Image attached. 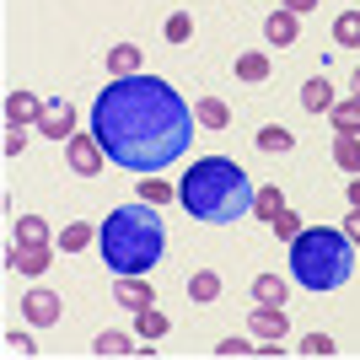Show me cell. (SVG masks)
<instances>
[{"mask_svg":"<svg viewBox=\"0 0 360 360\" xmlns=\"http://www.w3.org/2000/svg\"><path fill=\"white\" fill-rule=\"evenodd\" d=\"M345 194H349V210H360V178H349V188H345Z\"/></svg>","mask_w":360,"mask_h":360,"instance_id":"8d00e7d4","label":"cell"},{"mask_svg":"<svg viewBox=\"0 0 360 360\" xmlns=\"http://www.w3.org/2000/svg\"><path fill=\"white\" fill-rule=\"evenodd\" d=\"M108 75H140V44H113L108 49Z\"/></svg>","mask_w":360,"mask_h":360,"instance_id":"9a60e30c","label":"cell"},{"mask_svg":"<svg viewBox=\"0 0 360 360\" xmlns=\"http://www.w3.org/2000/svg\"><path fill=\"white\" fill-rule=\"evenodd\" d=\"M333 103H339V97H333V86H328V75H312V81H307V86H301V108H307V113H328Z\"/></svg>","mask_w":360,"mask_h":360,"instance_id":"4fadbf2b","label":"cell"},{"mask_svg":"<svg viewBox=\"0 0 360 360\" xmlns=\"http://www.w3.org/2000/svg\"><path fill=\"white\" fill-rule=\"evenodd\" d=\"M97 253L113 274H150L167 253V226L156 215V205H146V199L119 205L97 226Z\"/></svg>","mask_w":360,"mask_h":360,"instance_id":"3957f363","label":"cell"},{"mask_svg":"<svg viewBox=\"0 0 360 360\" xmlns=\"http://www.w3.org/2000/svg\"><path fill=\"white\" fill-rule=\"evenodd\" d=\"M91 135L124 172H167L194 140V108L156 75H119L91 103Z\"/></svg>","mask_w":360,"mask_h":360,"instance_id":"6da1fadb","label":"cell"},{"mask_svg":"<svg viewBox=\"0 0 360 360\" xmlns=\"http://www.w3.org/2000/svg\"><path fill=\"white\" fill-rule=\"evenodd\" d=\"M253 301H269V307H285V301H290V285L280 280V274H258V280H253Z\"/></svg>","mask_w":360,"mask_h":360,"instance_id":"ffe728a7","label":"cell"},{"mask_svg":"<svg viewBox=\"0 0 360 360\" xmlns=\"http://www.w3.org/2000/svg\"><path fill=\"white\" fill-rule=\"evenodd\" d=\"M194 38V16L178 11V16H167V44H188Z\"/></svg>","mask_w":360,"mask_h":360,"instance_id":"f546056e","label":"cell"},{"mask_svg":"<svg viewBox=\"0 0 360 360\" xmlns=\"http://www.w3.org/2000/svg\"><path fill=\"white\" fill-rule=\"evenodd\" d=\"M6 355H22V360H27V355H38V345H32L22 328H11V333H6Z\"/></svg>","mask_w":360,"mask_h":360,"instance_id":"1f68e13d","label":"cell"},{"mask_svg":"<svg viewBox=\"0 0 360 360\" xmlns=\"http://www.w3.org/2000/svg\"><path fill=\"white\" fill-rule=\"evenodd\" d=\"M349 274H355V242L349 231H333V226H301V237L290 242V280L301 290H339L349 285Z\"/></svg>","mask_w":360,"mask_h":360,"instance_id":"277c9868","label":"cell"},{"mask_svg":"<svg viewBox=\"0 0 360 360\" xmlns=\"http://www.w3.org/2000/svg\"><path fill=\"white\" fill-rule=\"evenodd\" d=\"M22 146H27V140H22V129H11V135H6V156H22Z\"/></svg>","mask_w":360,"mask_h":360,"instance_id":"e575fe53","label":"cell"},{"mask_svg":"<svg viewBox=\"0 0 360 360\" xmlns=\"http://www.w3.org/2000/svg\"><path fill=\"white\" fill-rule=\"evenodd\" d=\"M91 242H97V226H91V221H70V226H60V248H65V253H86Z\"/></svg>","mask_w":360,"mask_h":360,"instance_id":"e0dca14e","label":"cell"},{"mask_svg":"<svg viewBox=\"0 0 360 360\" xmlns=\"http://www.w3.org/2000/svg\"><path fill=\"white\" fill-rule=\"evenodd\" d=\"M65 156H70V172H81V178H97V172H103V162H108V150H103V140L91 135H81V129H75L70 140H65Z\"/></svg>","mask_w":360,"mask_h":360,"instance_id":"5b68a950","label":"cell"},{"mask_svg":"<svg viewBox=\"0 0 360 360\" xmlns=\"http://www.w3.org/2000/svg\"><path fill=\"white\" fill-rule=\"evenodd\" d=\"M140 199L162 210V205H172V199H178V183H167V178H156V172H150V178H140Z\"/></svg>","mask_w":360,"mask_h":360,"instance_id":"44dd1931","label":"cell"},{"mask_svg":"<svg viewBox=\"0 0 360 360\" xmlns=\"http://www.w3.org/2000/svg\"><path fill=\"white\" fill-rule=\"evenodd\" d=\"M16 242H49L44 215H16Z\"/></svg>","mask_w":360,"mask_h":360,"instance_id":"83f0119b","label":"cell"},{"mask_svg":"<svg viewBox=\"0 0 360 360\" xmlns=\"http://www.w3.org/2000/svg\"><path fill=\"white\" fill-rule=\"evenodd\" d=\"M269 226H274V237H280V242H296L301 237V215H290V210H280Z\"/></svg>","mask_w":360,"mask_h":360,"instance_id":"4dcf8cb0","label":"cell"},{"mask_svg":"<svg viewBox=\"0 0 360 360\" xmlns=\"http://www.w3.org/2000/svg\"><path fill=\"white\" fill-rule=\"evenodd\" d=\"M194 124L199 129H226V124H231V108H226L221 97H199L194 103Z\"/></svg>","mask_w":360,"mask_h":360,"instance_id":"5bb4252c","label":"cell"},{"mask_svg":"<svg viewBox=\"0 0 360 360\" xmlns=\"http://www.w3.org/2000/svg\"><path fill=\"white\" fill-rule=\"evenodd\" d=\"M328 119L339 135H360V97H345V103H333L328 108Z\"/></svg>","mask_w":360,"mask_h":360,"instance_id":"d6986e66","label":"cell"},{"mask_svg":"<svg viewBox=\"0 0 360 360\" xmlns=\"http://www.w3.org/2000/svg\"><path fill=\"white\" fill-rule=\"evenodd\" d=\"M323 0H285V11H296V16H307V11H317Z\"/></svg>","mask_w":360,"mask_h":360,"instance_id":"836d02e7","label":"cell"},{"mask_svg":"<svg viewBox=\"0 0 360 360\" xmlns=\"http://www.w3.org/2000/svg\"><path fill=\"white\" fill-rule=\"evenodd\" d=\"M333 162H339V172H355L360 178V135H339L333 140Z\"/></svg>","mask_w":360,"mask_h":360,"instance_id":"484cf974","label":"cell"},{"mask_svg":"<svg viewBox=\"0 0 360 360\" xmlns=\"http://www.w3.org/2000/svg\"><path fill=\"white\" fill-rule=\"evenodd\" d=\"M280 210H285V194H280V188H258L253 194V215L258 221H274Z\"/></svg>","mask_w":360,"mask_h":360,"instance_id":"4316f807","label":"cell"},{"mask_svg":"<svg viewBox=\"0 0 360 360\" xmlns=\"http://www.w3.org/2000/svg\"><path fill=\"white\" fill-rule=\"evenodd\" d=\"M333 44L339 49H360V11H339L333 16Z\"/></svg>","mask_w":360,"mask_h":360,"instance_id":"cb8c5ba5","label":"cell"},{"mask_svg":"<svg viewBox=\"0 0 360 360\" xmlns=\"http://www.w3.org/2000/svg\"><path fill=\"white\" fill-rule=\"evenodd\" d=\"M237 81H248V86L269 81V54H264V49H248V54H237Z\"/></svg>","mask_w":360,"mask_h":360,"instance_id":"2e32d148","label":"cell"},{"mask_svg":"<svg viewBox=\"0 0 360 360\" xmlns=\"http://www.w3.org/2000/svg\"><path fill=\"white\" fill-rule=\"evenodd\" d=\"M167 312H156V307H146V312H135V339H167Z\"/></svg>","mask_w":360,"mask_h":360,"instance_id":"d4e9b609","label":"cell"},{"mask_svg":"<svg viewBox=\"0 0 360 360\" xmlns=\"http://www.w3.org/2000/svg\"><path fill=\"white\" fill-rule=\"evenodd\" d=\"M345 231H349V242H355V248H360V210H355V215H349V221H345Z\"/></svg>","mask_w":360,"mask_h":360,"instance_id":"d590c367","label":"cell"},{"mask_svg":"<svg viewBox=\"0 0 360 360\" xmlns=\"http://www.w3.org/2000/svg\"><path fill=\"white\" fill-rule=\"evenodd\" d=\"M91 355H140V345H135V339H129V333H113V328H108V333H97V345H91Z\"/></svg>","mask_w":360,"mask_h":360,"instance_id":"7402d4cb","label":"cell"},{"mask_svg":"<svg viewBox=\"0 0 360 360\" xmlns=\"http://www.w3.org/2000/svg\"><path fill=\"white\" fill-rule=\"evenodd\" d=\"M301 355H312V360H328L333 355V349H339V345H333V339H328V333H307V339H301Z\"/></svg>","mask_w":360,"mask_h":360,"instance_id":"f1b7e54d","label":"cell"},{"mask_svg":"<svg viewBox=\"0 0 360 360\" xmlns=\"http://www.w3.org/2000/svg\"><path fill=\"white\" fill-rule=\"evenodd\" d=\"M253 194L258 188L231 156H199L178 178V205L205 226H231L242 215H253Z\"/></svg>","mask_w":360,"mask_h":360,"instance_id":"7a4b0ae2","label":"cell"},{"mask_svg":"<svg viewBox=\"0 0 360 360\" xmlns=\"http://www.w3.org/2000/svg\"><path fill=\"white\" fill-rule=\"evenodd\" d=\"M264 38H269V44H280V49H290V44L301 38V16L280 6V11H274L269 22H264Z\"/></svg>","mask_w":360,"mask_h":360,"instance_id":"7c38bea8","label":"cell"},{"mask_svg":"<svg viewBox=\"0 0 360 360\" xmlns=\"http://www.w3.org/2000/svg\"><path fill=\"white\" fill-rule=\"evenodd\" d=\"M38 135H49V140H70L75 135V108L65 103H44V119H38Z\"/></svg>","mask_w":360,"mask_h":360,"instance_id":"9c48e42d","label":"cell"},{"mask_svg":"<svg viewBox=\"0 0 360 360\" xmlns=\"http://www.w3.org/2000/svg\"><path fill=\"white\" fill-rule=\"evenodd\" d=\"M248 328H253V339H285V333H290V317H285V307L258 301L253 317H248Z\"/></svg>","mask_w":360,"mask_h":360,"instance_id":"ba28073f","label":"cell"},{"mask_svg":"<svg viewBox=\"0 0 360 360\" xmlns=\"http://www.w3.org/2000/svg\"><path fill=\"white\" fill-rule=\"evenodd\" d=\"M253 349H258V345H242L237 333H231V339H221V345H215V355H221V360H231V355H253Z\"/></svg>","mask_w":360,"mask_h":360,"instance_id":"d6a6232c","label":"cell"},{"mask_svg":"<svg viewBox=\"0 0 360 360\" xmlns=\"http://www.w3.org/2000/svg\"><path fill=\"white\" fill-rule=\"evenodd\" d=\"M6 264H11L16 274H44L49 264H54V253H49V242H16Z\"/></svg>","mask_w":360,"mask_h":360,"instance_id":"30bf717a","label":"cell"},{"mask_svg":"<svg viewBox=\"0 0 360 360\" xmlns=\"http://www.w3.org/2000/svg\"><path fill=\"white\" fill-rule=\"evenodd\" d=\"M215 296H221V274H215V269L188 274V301H194V307H210Z\"/></svg>","mask_w":360,"mask_h":360,"instance_id":"ac0fdd59","label":"cell"},{"mask_svg":"<svg viewBox=\"0 0 360 360\" xmlns=\"http://www.w3.org/2000/svg\"><path fill=\"white\" fill-rule=\"evenodd\" d=\"M253 140H258V150H269V156H285V150L296 146V135H290V129H280V124H264Z\"/></svg>","mask_w":360,"mask_h":360,"instance_id":"603a6c76","label":"cell"},{"mask_svg":"<svg viewBox=\"0 0 360 360\" xmlns=\"http://www.w3.org/2000/svg\"><path fill=\"white\" fill-rule=\"evenodd\" d=\"M113 301H119L124 312H146V307H156V290H150L146 274H119V285H113Z\"/></svg>","mask_w":360,"mask_h":360,"instance_id":"52a82bcc","label":"cell"},{"mask_svg":"<svg viewBox=\"0 0 360 360\" xmlns=\"http://www.w3.org/2000/svg\"><path fill=\"white\" fill-rule=\"evenodd\" d=\"M22 312H27V323H38V328H54V323H60V296H54V290H32L27 301H22Z\"/></svg>","mask_w":360,"mask_h":360,"instance_id":"8fae6325","label":"cell"},{"mask_svg":"<svg viewBox=\"0 0 360 360\" xmlns=\"http://www.w3.org/2000/svg\"><path fill=\"white\" fill-rule=\"evenodd\" d=\"M38 119H44V97H32L27 86H16L11 97H6V124H11V129H38Z\"/></svg>","mask_w":360,"mask_h":360,"instance_id":"8992f818","label":"cell"},{"mask_svg":"<svg viewBox=\"0 0 360 360\" xmlns=\"http://www.w3.org/2000/svg\"><path fill=\"white\" fill-rule=\"evenodd\" d=\"M349 86H355V97H360V70H355V75H349Z\"/></svg>","mask_w":360,"mask_h":360,"instance_id":"74e56055","label":"cell"}]
</instances>
